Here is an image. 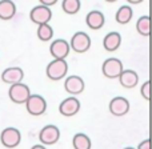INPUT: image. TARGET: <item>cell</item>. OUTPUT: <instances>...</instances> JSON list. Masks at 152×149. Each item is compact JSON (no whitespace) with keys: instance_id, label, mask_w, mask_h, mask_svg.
<instances>
[{"instance_id":"6da1fadb","label":"cell","mask_w":152,"mask_h":149,"mask_svg":"<svg viewBox=\"0 0 152 149\" xmlns=\"http://www.w3.org/2000/svg\"><path fill=\"white\" fill-rule=\"evenodd\" d=\"M47 76L51 80H61L68 72V64H67L66 59H55L47 65Z\"/></svg>"},{"instance_id":"7a4b0ae2","label":"cell","mask_w":152,"mask_h":149,"mask_svg":"<svg viewBox=\"0 0 152 149\" xmlns=\"http://www.w3.org/2000/svg\"><path fill=\"white\" fill-rule=\"evenodd\" d=\"M29 94H31L29 86L23 84L21 81L20 83L12 84V86L8 91V96H10V99L15 104H24L27 101V99L29 97Z\"/></svg>"},{"instance_id":"3957f363","label":"cell","mask_w":152,"mask_h":149,"mask_svg":"<svg viewBox=\"0 0 152 149\" xmlns=\"http://www.w3.org/2000/svg\"><path fill=\"white\" fill-rule=\"evenodd\" d=\"M24 104H26L28 113L32 116H40L47 109V102H45L44 97H42L40 94H29V97Z\"/></svg>"},{"instance_id":"277c9868","label":"cell","mask_w":152,"mask_h":149,"mask_svg":"<svg viewBox=\"0 0 152 149\" xmlns=\"http://www.w3.org/2000/svg\"><path fill=\"white\" fill-rule=\"evenodd\" d=\"M0 141H1V144L4 145L5 148H10V149L16 148L21 141L20 131L16 128H12V126L5 128L4 131L1 132V134H0Z\"/></svg>"},{"instance_id":"5b68a950","label":"cell","mask_w":152,"mask_h":149,"mask_svg":"<svg viewBox=\"0 0 152 149\" xmlns=\"http://www.w3.org/2000/svg\"><path fill=\"white\" fill-rule=\"evenodd\" d=\"M69 48H72L76 53L87 52L91 48V37L86 32H76L71 39Z\"/></svg>"},{"instance_id":"8992f818","label":"cell","mask_w":152,"mask_h":149,"mask_svg":"<svg viewBox=\"0 0 152 149\" xmlns=\"http://www.w3.org/2000/svg\"><path fill=\"white\" fill-rule=\"evenodd\" d=\"M103 75L108 78H116L123 71V63L116 57H110L103 63L102 67Z\"/></svg>"},{"instance_id":"52a82bcc","label":"cell","mask_w":152,"mask_h":149,"mask_svg":"<svg viewBox=\"0 0 152 149\" xmlns=\"http://www.w3.org/2000/svg\"><path fill=\"white\" fill-rule=\"evenodd\" d=\"M29 17H31L32 23H35V24H44L51 20V17H52V11H51L50 7H47V5L40 4L31 9Z\"/></svg>"},{"instance_id":"ba28073f","label":"cell","mask_w":152,"mask_h":149,"mask_svg":"<svg viewBox=\"0 0 152 149\" xmlns=\"http://www.w3.org/2000/svg\"><path fill=\"white\" fill-rule=\"evenodd\" d=\"M59 139H60V131L56 125H45L39 133V140L44 145L56 144Z\"/></svg>"},{"instance_id":"9c48e42d","label":"cell","mask_w":152,"mask_h":149,"mask_svg":"<svg viewBox=\"0 0 152 149\" xmlns=\"http://www.w3.org/2000/svg\"><path fill=\"white\" fill-rule=\"evenodd\" d=\"M129 110V101L126 97H113L110 101V112L116 117L127 115Z\"/></svg>"},{"instance_id":"30bf717a","label":"cell","mask_w":152,"mask_h":149,"mask_svg":"<svg viewBox=\"0 0 152 149\" xmlns=\"http://www.w3.org/2000/svg\"><path fill=\"white\" fill-rule=\"evenodd\" d=\"M79 110H80V101L76 97H68L64 101H61V104L59 105V112L66 117L75 116Z\"/></svg>"},{"instance_id":"8fae6325","label":"cell","mask_w":152,"mask_h":149,"mask_svg":"<svg viewBox=\"0 0 152 149\" xmlns=\"http://www.w3.org/2000/svg\"><path fill=\"white\" fill-rule=\"evenodd\" d=\"M50 52L53 59H66L69 53V43L63 39L53 40L50 47Z\"/></svg>"},{"instance_id":"7c38bea8","label":"cell","mask_w":152,"mask_h":149,"mask_svg":"<svg viewBox=\"0 0 152 149\" xmlns=\"http://www.w3.org/2000/svg\"><path fill=\"white\" fill-rule=\"evenodd\" d=\"M24 77V72L21 68L19 67H11V68H7L4 72L1 73V80L7 84H16L20 83Z\"/></svg>"},{"instance_id":"4fadbf2b","label":"cell","mask_w":152,"mask_h":149,"mask_svg":"<svg viewBox=\"0 0 152 149\" xmlns=\"http://www.w3.org/2000/svg\"><path fill=\"white\" fill-rule=\"evenodd\" d=\"M64 88L68 93L79 94L84 91V81L80 76H69V77H67L66 83H64Z\"/></svg>"},{"instance_id":"5bb4252c","label":"cell","mask_w":152,"mask_h":149,"mask_svg":"<svg viewBox=\"0 0 152 149\" xmlns=\"http://www.w3.org/2000/svg\"><path fill=\"white\" fill-rule=\"evenodd\" d=\"M119 81H120V85L124 88H134L139 83V76L132 69H126V71L123 69L121 73L119 75Z\"/></svg>"},{"instance_id":"9a60e30c","label":"cell","mask_w":152,"mask_h":149,"mask_svg":"<svg viewBox=\"0 0 152 149\" xmlns=\"http://www.w3.org/2000/svg\"><path fill=\"white\" fill-rule=\"evenodd\" d=\"M104 21H105L104 15H103L100 11H91V12H88V15H87V17H86L87 25L91 29H94V31L102 28V27L104 25Z\"/></svg>"},{"instance_id":"2e32d148","label":"cell","mask_w":152,"mask_h":149,"mask_svg":"<svg viewBox=\"0 0 152 149\" xmlns=\"http://www.w3.org/2000/svg\"><path fill=\"white\" fill-rule=\"evenodd\" d=\"M121 44V36L119 32H110L108 35H105L104 40H103V45L104 49L108 52H115Z\"/></svg>"},{"instance_id":"e0dca14e","label":"cell","mask_w":152,"mask_h":149,"mask_svg":"<svg viewBox=\"0 0 152 149\" xmlns=\"http://www.w3.org/2000/svg\"><path fill=\"white\" fill-rule=\"evenodd\" d=\"M16 13V5L12 0H0V19L11 20Z\"/></svg>"},{"instance_id":"ac0fdd59","label":"cell","mask_w":152,"mask_h":149,"mask_svg":"<svg viewBox=\"0 0 152 149\" xmlns=\"http://www.w3.org/2000/svg\"><path fill=\"white\" fill-rule=\"evenodd\" d=\"M132 16H134V11H132V8L129 7V5H123V7H120L118 9L115 19L119 24H127V23L131 21Z\"/></svg>"},{"instance_id":"d6986e66","label":"cell","mask_w":152,"mask_h":149,"mask_svg":"<svg viewBox=\"0 0 152 149\" xmlns=\"http://www.w3.org/2000/svg\"><path fill=\"white\" fill-rule=\"evenodd\" d=\"M72 145L75 149H91V139L84 133H77L72 139Z\"/></svg>"},{"instance_id":"ffe728a7","label":"cell","mask_w":152,"mask_h":149,"mask_svg":"<svg viewBox=\"0 0 152 149\" xmlns=\"http://www.w3.org/2000/svg\"><path fill=\"white\" fill-rule=\"evenodd\" d=\"M53 36V29L52 27L48 23L44 24H39V28H37V37H39L42 41H50Z\"/></svg>"},{"instance_id":"44dd1931","label":"cell","mask_w":152,"mask_h":149,"mask_svg":"<svg viewBox=\"0 0 152 149\" xmlns=\"http://www.w3.org/2000/svg\"><path fill=\"white\" fill-rule=\"evenodd\" d=\"M61 7H63V11L66 13H68V15H75V13H77L79 9H80L81 3H80V0H63Z\"/></svg>"},{"instance_id":"7402d4cb","label":"cell","mask_w":152,"mask_h":149,"mask_svg":"<svg viewBox=\"0 0 152 149\" xmlns=\"http://www.w3.org/2000/svg\"><path fill=\"white\" fill-rule=\"evenodd\" d=\"M136 29L142 36L150 35V16H142L136 23Z\"/></svg>"},{"instance_id":"603a6c76","label":"cell","mask_w":152,"mask_h":149,"mask_svg":"<svg viewBox=\"0 0 152 149\" xmlns=\"http://www.w3.org/2000/svg\"><path fill=\"white\" fill-rule=\"evenodd\" d=\"M140 93L144 97L145 100H150V81H145L142 85V89H140Z\"/></svg>"},{"instance_id":"cb8c5ba5","label":"cell","mask_w":152,"mask_h":149,"mask_svg":"<svg viewBox=\"0 0 152 149\" xmlns=\"http://www.w3.org/2000/svg\"><path fill=\"white\" fill-rule=\"evenodd\" d=\"M137 149H150V140H144V141H142L139 144V147H137Z\"/></svg>"},{"instance_id":"d4e9b609","label":"cell","mask_w":152,"mask_h":149,"mask_svg":"<svg viewBox=\"0 0 152 149\" xmlns=\"http://www.w3.org/2000/svg\"><path fill=\"white\" fill-rule=\"evenodd\" d=\"M39 1L42 3L43 5H47V7H51V5L56 4V1H58V0H39Z\"/></svg>"},{"instance_id":"484cf974","label":"cell","mask_w":152,"mask_h":149,"mask_svg":"<svg viewBox=\"0 0 152 149\" xmlns=\"http://www.w3.org/2000/svg\"><path fill=\"white\" fill-rule=\"evenodd\" d=\"M128 3H131V4H139V3H142L143 0H127Z\"/></svg>"},{"instance_id":"4316f807","label":"cell","mask_w":152,"mask_h":149,"mask_svg":"<svg viewBox=\"0 0 152 149\" xmlns=\"http://www.w3.org/2000/svg\"><path fill=\"white\" fill-rule=\"evenodd\" d=\"M31 149H47V148H45L44 145H34Z\"/></svg>"},{"instance_id":"83f0119b","label":"cell","mask_w":152,"mask_h":149,"mask_svg":"<svg viewBox=\"0 0 152 149\" xmlns=\"http://www.w3.org/2000/svg\"><path fill=\"white\" fill-rule=\"evenodd\" d=\"M105 1H108V3H115V1H118V0H105Z\"/></svg>"},{"instance_id":"f1b7e54d","label":"cell","mask_w":152,"mask_h":149,"mask_svg":"<svg viewBox=\"0 0 152 149\" xmlns=\"http://www.w3.org/2000/svg\"><path fill=\"white\" fill-rule=\"evenodd\" d=\"M124 149H134V148H132V147H128V148H124Z\"/></svg>"}]
</instances>
